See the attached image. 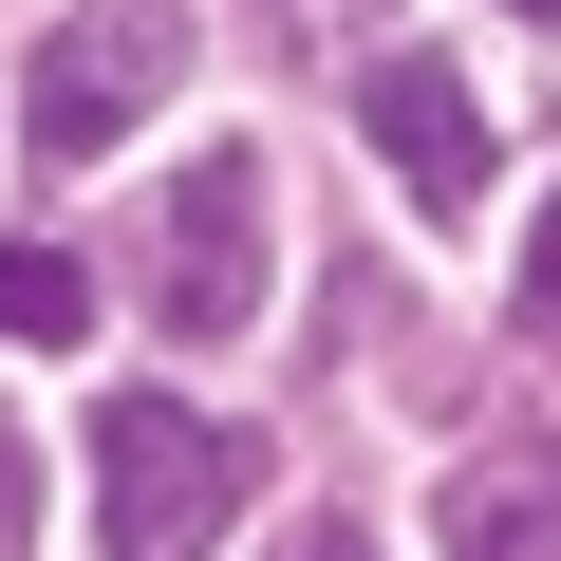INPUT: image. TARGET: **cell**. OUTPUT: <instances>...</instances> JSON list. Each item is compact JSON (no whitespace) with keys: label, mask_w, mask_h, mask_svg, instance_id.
<instances>
[{"label":"cell","mask_w":561,"mask_h":561,"mask_svg":"<svg viewBox=\"0 0 561 561\" xmlns=\"http://www.w3.org/2000/svg\"><path fill=\"white\" fill-rule=\"evenodd\" d=\"M243 486H262V431H225L187 393H113L94 412V542L113 561H206L243 524Z\"/></svg>","instance_id":"1"},{"label":"cell","mask_w":561,"mask_h":561,"mask_svg":"<svg viewBox=\"0 0 561 561\" xmlns=\"http://www.w3.org/2000/svg\"><path fill=\"white\" fill-rule=\"evenodd\" d=\"M169 76H187V0H76V20L38 38V76H20L38 169H94L131 113H169Z\"/></svg>","instance_id":"2"},{"label":"cell","mask_w":561,"mask_h":561,"mask_svg":"<svg viewBox=\"0 0 561 561\" xmlns=\"http://www.w3.org/2000/svg\"><path fill=\"white\" fill-rule=\"evenodd\" d=\"M262 262H280V206H262V150L225 131V150L169 169V206H150V300H169V337H243V319H262Z\"/></svg>","instance_id":"3"},{"label":"cell","mask_w":561,"mask_h":561,"mask_svg":"<svg viewBox=\"0 0 561 561\" xmlns=\"http://www.w3.org/2000/svg\"><path fill=\"white\" fill-rule=\"evenodd\" d=\"M356 113H375V150H393V187H412L431 225L486 206V94H468L449 57H356Z\"/></svg>","instance_id":"4"},{"label":"cell","mask_w":561,"mask_h":561,"mask_svg":"<svg viewBox=\"0 0 561 561\" xmlns=\"http://www.w3.org/2000/svg\"><path fill=\"white\" fill-rule=\"evenodd\" d=\"M449 561H561V449H468L449 468Z\"/></svg>","instance_id":"5"},{"label":"cell","mask_w":561,"mask_h":561,"mask_svg":"<svg viewBox=\"0 0 561 561\" xmlns=\"http://www.w3.org/2000/svg\"><path fill=\"white\" fill-rule=\"evenodd\" d=\"M0 337H38V356L94 337V262L76 243H0Z\"/></svg>","instance_id":"6"},{"label":"cell","mask_w":561,"mask_h":561,"mask_svg":"<svg viewBox=\"0 0 561 561\" xmlns=\"http://www.w3.org/2000/svg\"><path fill=\"white\" fill-rule=\"evenodd\" d=\"M505 319H524V337H561V206L524 225V280H505Z\"/></svg>","instance_id":"7"},{"label":"cell","mask_w":561,"mask_h":561,"mask_svg":"<svg viewBox=\"0 0 561 561\" xmlns=\"http://www.w3.org/2000/svg\"><path fill=\"white\" fill-rule=\"evenodd\" d=\"M20 542H38V449L0 431V561H20Z\"/></svg>","instance_id":"8"},{"label":"cell","mask_w":561,"mask_h":561,"mask_svg":"<svg viewBox=\"0 0 561 561\" xmlns=\"http://www.w3.org/2000/svg\"><path fill=\"white\" fill-rule=\"evenodd\" d=\"M356 20H393V0H300V38H319V57H356Z\"/></svg>","instance_id":"9"},{"label":"cell","mask_w":561,"mask_h":561,"mask_svg":"<svg viewBox=\"0 0 561 561\" xmlns=\"http://www.w3.org/2000/svg\"><path fill=\"white\" fill-rule=\"evenodd\" d=\"M280 561H375V542H337V524H319V542H280Z\"/></svg>","instance_id":"10"},{"label":"cell","mask_w":561,"mask_h":561,"mask_svg":"<svg viewBox=\"0 0 561 561\" xmlns=\"http://www.w3.org/2000/svg\"><path fill=\"white\" fill-rule=\"evenodd\" d=\"M505 20H561V0H505Z\"/></svg>","instance_id":"11"}]
</instances>
